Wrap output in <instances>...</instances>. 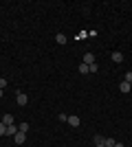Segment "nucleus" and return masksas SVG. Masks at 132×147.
I'll list each match as a JSON object with an SVG mask.
<instances>
[{"label":"nucleus","instance_id":"nucleus-20","mask_svg":"<svg viewBox=\"0 0 132 147\" xmlns=\"http://www.w3.org/2000/svg\"><path fill=\"white\" fill-rule=\"evenodd\" d=\"M95 147H106V145H95Z\"/></svg>","mask_w":132,"mask_h":147},{"label":"nucleus","instance_id":"nucleus-6","mask_svg":"<svg viewBox=\"0 0 132 147\" xmlns=\"http://www.w3.org/2000/svg\"><path fill=\"white\" fill-rule=\"evenodd\" d=\"M16 134H18V127H16V125H7V136H11V138H13Z\"/></svg>","mask_w":132,"mask_h":147},{"label":"nucleus","instance_id":"nucleus-7","mask_svg":"<svg viewBox=\"0 0 132 147\" xmlns=\"http://www.w3.org/2000/svg\"><path fill=\"white\" fill-rule=\"evenodd\" d=\"M79 73H82V75H88V73H90V66L82 61V64H79Z\"/></svg>","mask_w":132,"mask_h":147},{"label":"nucleus","instance_id":"nucleus-12","mask_svg":"<svg viewBox=\"0 0 132 147\" xmlns=\"http://www.w3.org/2000/svg\"><path fill=\"white\" fill-rule=\"evenodd\" d=\"M18 132H24V134H26V132H29V123H20V125H18Z\"/></svg>","mask_w":132,"mask_h":147},{"label":"nucleus","instance_id":"nucleus-3","mask_svg":"<svg viewBox=\"0 0 132 147\" xmlns=\"http://www.w3.org/2000/svg\"><path fill=\"white\" fill-rule=\"evenodd\" d=\"M70 125V127H79V117H75V114H70L68 117V121H66Z\"/></svg>","mask_w":132,"mask_h":147},{"label":"nucleus","instance_id":"nucleus-1","mask_svg":"<svg viewBox=\"0 0 132 147\" xmlns=\"http://www.w3.org/2000/svg\"><path fill=\"white\" fill-rule=\"evenodd\" d=\"M16 101H18V105H26V103H29V97H26V94H24V92H16Z\"/></svg>","mask_w":132,"mask_h":147},{"label":"nucleus","instance_id":"nucleus-17","mask_svg":"<svg viewBox=\"0 0 132 147\" xmlns=\"http://www.w3.org/2000/svg\"><path fill=\"white\" fill-rule=\"evenodd\" d=\"M57 119H60V121H64V123H66V121H68V114H64V112H62V114H57Z\"/></svg>","mask_w":132,"mask_h":147},{"label":"nucleus","instance_id":"nucleus-16","mask_svg":"<svg viewBox=\"0 0 132 147\" xmlns=\"http://www.w3.org/2000/svg\"><path fill=\"white\" fill-rule=\"evenodd\" d=\"M5 88H7V79H5V77H0V90H5Z\"/></svg>","mask_w":132,"mask_h":147},{"label":"nucleus","instance_id":"nucleus-19","mask_svg":"<svg viewBox=\"0 0 132 147\" xmlns=\"http://www.w3.org/2000/svg\"><path fill=\"white\" fill-rule=\"evenodd\" d=\"M2 94H5V90H0V99H2Z\"/></svg>","mask_w":132,"mask_h":147},{"label":"nucleus","instance_id":"nucleus-9","mask_svg":"<svg viewBox=\"0 0 132 147\" xmlns=\"http://www.w3.org/2000/svg\"><path fill=\"white\" fill-rule=\"evenodd\" d=\"M55 42L57 44H66V35H64V33H57V35H55Z\"/></svg>","mask_w":132,"mask_h":147},{"label":"nucleus","instance_id":"nucleus-4","mask_svg":"<svg viewBox=\"0 0 132 147\" xmlns=\"http://www.w3.org/2000/svg\"><path fill=\"white\" fill-rule=\"evenodd\" d=\"M110 59H112V61H114V64H121V61H123V55H121L119 51H114L112 55H110Z\"/></svg>","mask_w":132,"mask_h":147},{"label":"nucleus","instance_id":"nucleus-10","mask_svg":"<svg viewBox=\"0 0 132 147\" xmlns=\"http://www.w3.org/2000/svg\"><path fill=\"white\" fill-rule=\"evenodd\" d=\"M2 123H5V125H13V117L11 114H5V117H2Z\"/></svg>","mask_w":132,"mask_h":147},{"label":"nucleus","instance_id":"nucleus-14","mask_svg":"<svg viewBox=\"0 0 132 147\" xmlns=\"http://www.w3.org/2000/svg\"><path fill=\"white\" fill-rule=\"evenodd\" d=\"M123 81H128V84H130V86H132V73H130V70H128V73L123 75Z\"/></svg>","mask_w":132,"mask_h":147},{"label":"nucleus","instance_id":"nucleus-13","mask_svg":"<svg viewBox=\"0 0 132 147\" xmlns=\"http://www.w3.org/2000/svg\"><path fill=\"white\" fill-rule=\"evenodd\" d=\"M95 145H104V136L101 134H95Z\"/></svg>","mask_w":132,"mask_h":147},{"label":"nucleus","instance_id":"nucleus-5","mask_svg":"<svg viewBox=\"0 0 132 147\" xmlns=\"http://www.w3.org/2000/svg\"><path fill=\"white\" fill-rule=\"evenodd\" d=\"M84 64H88V66H93V64H95V55H93V53H86V55H84Z\"/></svg>","mask_w":132,"mask_h":147},{"label":"nucleus","instance_id":"nucleus-11","mask_svg":"<svg viewBox=\"0 0 132 147\" xmlns=\"http://www.w3.org/2000/svg\"><path fill=\"white\" fill-rule=\"evenodd\" d=\"M114 143H117V141H114V138H110V136H108V138H104V145H106V147H114Z\"/></svg>","mask_w":132,"mask_h":147},{"label":"nucleus","instance_id":"nucleus-8","mask_svg":"<svg viewBox=\"0 0 132 147\" xmlns=\"http://www.w3.org/2000/svg\"><path fill=\"white\" fill-rule=\"evenodd\" d=\"M130 88H132V86L128 84V81H121V84H119V90H121V92H130Z\"/></svg>","mask_w":132,"mask_h":147},{"label":"nucleus","instance_id":"nucleus-2","mask_svg":"<svg viewBox=\"0 0 132 147\" xmlns=\"http://www.w3.org/2000/svg\"><path fill=\"white\" fill-rule=\"evenodd\" d=\"M24 141H26V134H24V132H18V134L13 136V143H16V145H22Z\"/></svg>","mask_w":132,"mask_h":147},{"label":"nucleus","instance_id":"nucleus-18","mask_svg":"<svg viewBox=\"0 0 132 147\" xmlns=\"http://www.w3.org/2000/svg\"><path fill=\"white\" fill-rule=\"evenodd\" d=\"M114 147H126V145H123V143H114Z\"/></svg>","mask_w":132,"mask_h":147},{"label":"nucleus","instance_id":"nucleus-15","mask_svg":"<svg viewBox=\"0 0 132 147\" xmlns=\"http://www.w3.org/2000/svg\"><path fill=\"white\" fill-rule=\"evenodd\" d=\"M5 134H7V125L0 121V136H5Z\"/></svg>","mask_w":132,"mask_h":147}]
</instances>
